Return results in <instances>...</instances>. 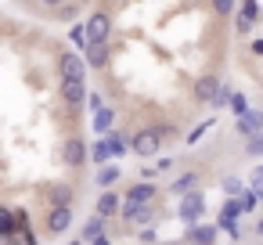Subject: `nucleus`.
<instances>
[{
  "label": "nucleus",
  "mask_w": 263,
  "mask_h": 245,
  "mask_svg": "<svg viewBox=\"0 0 263 245\" xmlns=\"http://www.w3.org/2000/svg\"><path fill=\"white\" fill-rule=\"evenodd\" d=\"M83 36L87 44H101L112 36V15L108 11H90V18L83 22Z\"/></svg>",
  "instance_id": "1"
},
{
  "label": "nucleus",
  "mask_w": 263,
  "mask_h": 245,
  "mask_svg": "<svg viewBox=\"0 0 263 245\" xmlns=\"http://www.w3.org/2000/svg\"><path fill=\"white\" fill-rule=\"evenodd\" d=\"M180 220L191 227V223H198V216L205 213V191H184L180 195Z\"/></svg>",
  "instance_id": "2"
},
{
  "label": "nucleus",
  "mask_w": 263,
  "mask_h": 245,
  "mask_svg": "<svg viewBox=\"0 0 263 245\" xmlns=\"http://www.w3.org/2000/svg\"><path fill=\"white\" fill-rule=\"evenodd\" d=\"M58 72H62V80H83V83H87V65H83V58L72 54V51L58 54Z\"/></svg>",
  "instance_id": "3"
},
{
  "label": "nucleus",
  "mask_w": 263,
  "mask_h": 245,
  "mask_svg": "<svg viewBox=\"0 0 263 245\" xmlns=\"http://www.w3.org/2000/svg\"><path fill=\"white\" fill-rule=\"evenodd\" d=\"M159 141H162V137H159V130H137V134L130 137V148H134L141 159H148V155H155V152H159Z\"/></svg>",
  "instance_id": "4"
},
{
  "label": "nucleus",
  "mask_w": 263,
  "mask_h": 245,
  "mask_svg": "<svg viewBox=\"0 0 263 245\" xmlns=\"http://www.w3.org/2000/svg\"><path fill=\"white\" fill-rule=\"evenodd\" d=\"M83 51H87L83 65H90V69H105V65L112 62V47H108V40H101V44H87Z\"/></svg>",
  "instance_id": "5"
},
{
  "label": "nucleus",
  "mask_w": 263,
  "mask_h": 245,
  "mask_svg": "<svg viewBox=\"0 0 263 245\" xmlns=\"http://www.w3.org/2000/svg\"><path fill=\"white\" fill-rule=\"evenodd\" d=\"M83 98H87V83H83V80H62V101H65L69 108L87 105Z\"/></svg>",
  "instance_id": "6"
},
{
  "label": "nucleus",
  "mask_w": 263,
  "mask_h": 245,
  "mask_svg": "<svg viewBox=\"0 0 263 245\" xmlns=\"http://www.w3.org/2000/svg\"><path fill=\"white\" fill-rule=\"evenodd\" d=\"M62 162H65V166H72V169H76V166H83V162H87V144H83L80 137H69V141L62 144Z\"/></svg>",
  "instance_id": "7"
},
{
  "label": "nucleus",
  "mask_w": 263,
  "mask_h": 245,
  "mask_svg": "<svg viewBox=\"0 0 263 245\" xmlns=\"http://www.w3.org/2000/svg\"><path fill=\"white\" fill-rule=\"evenodd\" d=\"M101 141H105V148H108V159H123L126 148H130V137H126L123 130H108V134H101Z\"/></svg>",
  "instance_id": "8"
},
{
  "label": "nucleus",
  "mask_w": 263,
  "mask_h": 245,
  "mask_svg": "<svg viewBox=\"0 0 263 245\" xmlns=\"http://www.w3.org/2000/svg\"><path fill=\"white\" fill-rule=\"evenodd\" d=\"M259 126H263V116H259L256 108H245V112L238 116V134H241V137H259Z\"/></svg>",
  "instance_id": "9"
},
{
  "label": "nucleus",
  "mask_w": 263,
  "mask_h": 245,
  "mask_svg": "<svg viewBox=\"0 0 263 245\" xmlns=\"http://www.w3.org/2000/svg\"><path fill=\"white\" fill-rule=\"evenodd\" d=\"M69 223H72V213H69V205H51L47 231H51V234H62V231H69Z\"/></svg>",
  "instance_id": "10"
},
{
  "label": "nucleus",
  "mask_w": 263,
  "mask_h": 245,
  "mask_svg": "<svg viewBox=\"0 0 263 245\" xmlns=\"http://www.w3.org/2000/svg\"><path fill=\"white\" fill-rule=\"evenodd\" d=\"M152 198H155V184H152V180H137V184L126 191V202H144V205H152Z\"/></svg>",
  "instance_id": "11"
},
{
  "label": "nucleus",
  "mask_w": 263,
  "mask_h": 245,
  "mask_svg": "<svg viewBox=\"0 0 263 245\" xmlns=\"http://www.w3.org/2000/svg\"><path fill=\"white\" fill-rule=\"evenodd\" d=\"M123 220H130V223H148V220H152V209H148L144 202H123Z\"/></svg>",
  "instance_id": "12"
},
{
  "label": "nucleus",
  "mask_w": 263,
  "mask_h": 245,
  "mask_svg": "<svg viewBox=\"0 0 263 245\" xmlns=\"http://www.w3.org/2000/svg\"><path fill=\"white\" fill-rule=\"evenodd\" d=\"M112 123H116V108H108V105L94 108V134H98V137H101V134H108V130H112Z\"/></svg>",
  "instance_id": "13"
},
{
  "label": "nucleus",
  "mask_w": 263,
  "mask_h": 245,
  "mask_svg": "<svg viewBox=\"0 0 263 245\" xmlns=\"http://www.w3.org/2000/svg\"><path fill=\"white\" fill-rule=\"evenodd\" d=\"M256 18H259V8H256V0H245V4H241V15H238V33H249Z\"/></svg>",
  "instance_id": "14"
},
{
  "label": "nucleus",
  "mask_w": 263,
  "mask_h": 245,
  "mask_svg": "<svg viewBox=\"0 0 263 245\" xmlns=\"http://www.w3.org/2000/svg\"><path fill=\"white\" fill-rule=\"evenodd\" d=\"M216 87H220V83H216V76H202V80H198V83H195V98H198V101H205V105H209V98H213V94H216Z\"/></svg>",
  "instance_id": "15"
},
{
  "label": "nucleus",
  "mask_w": 263,
  "mask_h": 245,
  "mask_svg": "<svg viewBox=\"0 0 263 245\" xmlns=\"http://www.w3.org/2000/svg\"><path fill=\"white\" fill-rule=\"evenodd\" d=\"M98 213H101V216L119 213V195H116V191H101V198H98Z\"/></svg>",
  "instance_id": "16"
},
{
  "label": "nucleus",
  "mask_w": 263,
  "mask_h": 245,
  "mask_svg": "<svg viewBox=\"0 0 263 245\" xmlns=\"http://www.w3.org/2000/svg\"><path fill=\"white\" fill-rule=\"evenodd\" d=\"M101 231H105V216L98 213V216H90V220L83 223V238H80V241H90V238H94V234H101Z\"/></svg>",
  "instance_id": "17"
},
{
  "label": "nucleus",
  "mask_w": 263,
  "mask_h": 245,
  "mask_svg": "<svg viewBox=\"0 0 263 245\" xmlns=\"http://www.w3.org/2000/svg\"><path fill=\"white\" fill-rule=\"evenodd\" d=\"M213 238H216V227H195L191 223V241L195 245H213Z\"/></svg>",
  "instance_id": "18"
},
{
  "label": "nucleus",
  "mask_w": 263,
  "mask_h": 245,
  "mask_svg": "<svg viewBox=\"0 0 263 245\" xmlns=\"http://www.w3.org/2000/svg\"><path fill=\"white\" fill-rule=\"evenodd\" d=\"M198 184V173H180L177 180H173V195H184V191H191Z\"/></svg>",
  "instance_id": "19"
},
{
  "label": "nucleus",
  "mask_w": 263,
  "mask_h": 245,
  "mask_svg": "<svg viewBox=\"0 0 263 245\" xmlns=\"http://www.w3.org/2000/svg\"><path fill=\"white\" fill-rule=\"evenodd\" d=\"M47 198H51V205H69V202H72V187H69V184H62V187L47 191Z\"/></svg>",
  "instance_id": "20"
},
{
  "label": "nucleus",
  "mask_w": 263,
  "mask_h": 245,
  "mask_svg": "<svg viewBox=\"0 0 263 245\" xmlns=\"http://www.w3.org/2000/svg\"><path fill=\"white\" fill-rule=\"evenodd\" d=\"M227 108H231L234 116H241V112L249 108V98H245L241 90H234V94H227Z\"/></svg>",
  "instance_id": "21"
},
{
  "label": "nucleus",
  "mask_w": 263,
  "mask_h": 245,
  "mask_svg": "<svg viewBox=\"0 0 263 245\" xmlns=\"http://www.w3.org/2000/svg\"><path fill=\"white\" fill-rule=\"evenodd\" d=\"M241 213H245V209H241V202H238V198H227V202H223V209H220V220H238Z\"/></svg>",
  "instance_id": "22"
},
{
  "label": "nucleus",
  "mask_w": 263,
  "mask_h": 245,
  "mask_svg": "<svg viewBox=\"0 0 263 245\" xmlns=\"http://www.w3.org/2000/svg\"><path fill=\"white\" fill-rule=\"evenodd\" d=\"M18 227V220H15V213L11 209H4V205H0V234H11Z\"/></svg>",
  "instance_id": "23"
},
{
  "label": "nucleus",
  "mask_w": 263,
  "mask_h": 245,
  "mask_svg": "<svg viewBox=\"0 0 263 245\" xmlns=\"http://www.w3.org/2000/svg\"><path fill=\"white\" fill-rule=\"evenodd\" d=\"M116 180H119V166H105V169L98 173V184H101V187H108V184H116Z\"/></svg>",
  "instance_id": "24"
},
{
  "label": "nucleus",
  "mask_w": 263,
  "mask_h": 245,
  "mask_svg": "<svg viewBox=\"0 0 263 245\" xmlns=\"http://www.w3.org/2000/svg\"><path fill=\"white\" fill-rule=\"evenodd\" d=\"M223 191H227V198H238V195L245 191V184H241L238 177H227V180H223Z\"/></svg>",
  "instance_id": "25"
},
{
  "label": "nucleus",
  "mask_w": 263,
  "mask_h": 245,
  "mask_svg": "<svg viewBox=\"0 0 263 245\" xmlns=\"http://www.w3.org/2000/svg\"><path fill=\"white\" fill-rule=\"evenodd\" d=\"M213 11H216L220 18H231V15H234V0H213Z\"/></svg>",
  "instance_id": "26"
},
{
  "label": "nucleus",
  "mask_w": 263,
  "mask_h": 245,
  "mask_svg": "<svg viewBox=\"0 0 263 245\" xmlns=\"http://www.w3.org/2000/svg\"><path fill=\"white\" fill-rule=\"evenodd\" d=\"M205 130H213V119H205V123H198V126H195V130L187 134V141H191V144H198V141L205 137Z\"/></svg>",
  "instance_id": "27"
},
{
  "label": "nucleus",
  "mask_w": 263,
  "mask_h": 245,
  "mask_svg": "<svg viewBox=\"0 0 263 245\" xmlns=\"http://www.w3.org/2000/svg\"><path fill=\"white\" fill-rule=\"evenodd\" d=\"M87 155H90V162H108V148H105V141H98Z\"/></svg>",
  "instance_id": "28"
},
{
  "label": "nucleus",
  "mask_w": 263,
  "mask_h": 245,
  "mask_svg": "<svg viewBox=\"0 0 263 245\" xmlns=\"http://www.w3.org/2000/svg\"><path fill=\"white\" fill-rule=\"evenodd\" d=\"M245 191H252V195H259V191H263V169H259V166H256V173H252V180H249V187H245Z\"/></svg>",
  "instance_id": "29"
},
{
  "label": "nucleus",
  "mask_w": 263,
  "mask_h": 245,
  "mask_svg": "<svg viewBox=\"0 0 263 245\" xmlns=\"http://www.w3.org/2000/svg\"><path fill=\"white\" fill-rule=\"evenodd\" d=\"M69 36H72V44H76V47H87V36H83V26H72V29H69Z\"/></svg>",
  "instance_id": "30"
},
{
  "label": "nucleus",
  "mask_w": 263,
  "mask_h": 245,
  "mask_svg": "<svg viewBox=\"0 0 263 245\" xmlns=\"http://www.w3.org/2000/svg\"><path fill=\"white\" fill-rule=\"evenodd\" d=\"M249 54H256V58H259V54H263V40H252V44H249Z\"/></svg>",
  "instance_id": "31"
},
{
  "label": "nucleus",
  "mask_w": 263,
  "mask_h": 245,
  "mask_svg": "<svg viewBox=\"0 0 263 245\" xmlns=\"http://www.w3.org/2000/svg\"><path fill=\"white\" fill-rule=\"evenodd\" d=\"M83 101H90V112H94V108H101V94H87Z\"/></svg>",
  "instance_id": "32"
},
{
  "label": "nucleus",
  "mask_w": 263,
  "mask_h": 245,
  "mask_svg": "<svg viewBox=\"0 0 263 245\" xmlns=\"http://www.w3.org/2000/svg\"><path fill=\"white\" fill-rule=\"evenodd\" d=\"M40 4H44V8H51V11H54V8H62V4H65V0H40Z\"/></svg>",
  "instance_id": "33"
},
{
  "label": "nucleus",
  "mask_w": 263,
  "mask_h": 245,
  "mask_svg": "<svg viewBox=\"0 0 263 245\" xmlns=\"http://www.w3.org/2000/svg\"><path fill=\"white\" fill-rule=\"evenodd\" d=\"M90 245H108V238H105V234H94V238H90Z\"/></svg>",
  "instance_id": "34"
},
{
  "label": "nucleus",
  "mask_w": 263,
  "mask_h": 245,
  "mask_svg": "<svg viewBox=\"0 0 263 245\" xmlns=\"http://www.w3.org/2000/svg\"><path fill=\"white\" fill-rule=\"evenodd\" d=\"M69 245H87V241H69Z\"/></svg>",
  "instance_id": "35"
}]
</instances>
